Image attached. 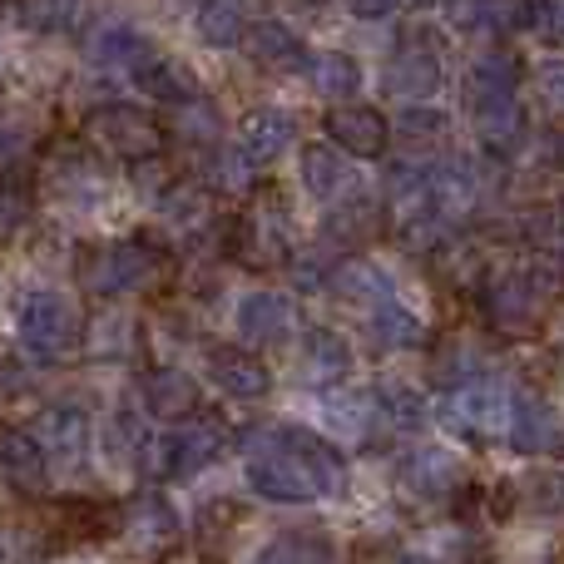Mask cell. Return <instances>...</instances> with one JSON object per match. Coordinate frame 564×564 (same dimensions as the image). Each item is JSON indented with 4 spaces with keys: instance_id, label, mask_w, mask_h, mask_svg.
<instances>
[{
    "instance_id": "6da1fadb",
    "label": "cell",
    "mask_w": 564,
    "mask_h": 564,
    "mask_svg": "<svg viewBox=\"0 0 564 564\" xmlns=\"http://www.w3.org/2000/svg\"><path fill=\"white\" fill-rule=\"evenodd\" d=\"M248 486L278 506H307V500L337 496L347 480V460L332 441H322L307 426H273L263 441H253L243 460Z\"/></svg>"
},
{
    "instance_id": "7a4b0ae2",
    "label": "cell",
    "mask_w": 564,
    "mask_h": 564,
    "mask_svg": "<svg viewBox=\"0 0 564 564\" xmlns=\"http://www.w3.org/2000/svg\"><path fill=\"white\" fill-rule=\"evenodd\" d=\"M85 139L105 159H115V164H149V159H159L164 154V144H169L164 124H159L149 109L124 105V99L89 109L85 115Z\"/></svg>"
},
{
    "instance_id": "3957f363",
    "label": "cell",
    "mask_w": 564,
    "mask_h": 564,
    "mask_svg": "<svg viewBox=\"0 0 564 564\" xmlns=\"http://www.w3.org/2000/svg\"><path fill=\"white\" fill-rule=\"evenodd\" d=\"M224 451H228V436L218 421L188 416V421H174L169 436L149 441L139 466H144V476H154V480H194V476H204Z\"/></svg>"
},
{
    "instance_id": "277c9868",
    "label": "cell",
    "mask_w": 564,
    "mask_h": 564,
    "mask_svg": "<svg viewBox=\"0 0 564 564\" xmlns=\"http://www.w3.org/2000/svg\"><path fill=\"white\" fill-rule=\"evenodd\" d=\"M154 278H159V253L144 243H99L85 248V258L75 263L79 292H89L99 302L134 297V292L154 288Z\"/></svg>"
},
{
    "instance_id": "5b68a950",
    "label": "cell",
    "mask_w": 564,
    "mask_h": 564,
    "mask_svg": "<svg viewBox=\"0 0 564 564\" xmlns=\"http://www.w3.org/2000/svg\"><path fill=\"white\" fill-rule=\"evenodd\" d=\"M15 337H20V347H25L30 361H65L69 351L85 341V322H79V312L69 307L65 292L40 288L20 302Z\"/></svg>"
},
{
    "instance_id": "8992f818",
    "label": "cell",
    "mask_w": 564,
    "mask_h": 564,
    "mask_svg": "<svg viewBox=\"0 0 564 564\" xmlns=\"http://www.w3.org/2000/svg\"><path fill=\"white\" fill-rule=\"evenodd\" d=\"M234 253L243 268H288L297 253V228L282 198H253L234 224Z\"/></svg>"
},
{
    "instance_id": "52a82bcc",
    "label": "cell",
    "mask_w": 564,
    "mask_h": 564,
    "mask_svg": "<svg viewBox=\"0 0 564 564\" xmlns=\"http://www.w3.org/2000/svg\"><path fill=\"white\" fill-rule=\"evenodd\" d=\"M486 312L500 332L510 337H525L545 322L550 312V282L535 273V268H516V273H500L486 288Z\"/></svg>"
},
{
    "instance_id": "ba28073f",
    "label": "cell",
    "mask_w": 564,
    "mask_h": 564,
    "mask_svg": "<svg viewBox=\"0 0 564 564\" xmlns=\"http://www.w3.org/2000/svg\"><path fill=\"white\" fill-rule=\"evenodd\" d=\"M510 406L496 387H480V381H466L460 391H451L446 406H441V421L456 431L460 441L470 446H490V441H506L510 436Z\"/></svg>"
},
{
    "instance_id": "9c48e42d",
    "label": "cell",
    "mask_w": 564,
    "mask_h": 564,
    "mask_svg": "<svg viewBox=\"0 0 564 564\" xmlns=\"http://www.w3.org/2000/svg\"><path fill=\"white\" fill-rule=\"evenodd\" d=\"M0 480H6L15 496L40 500L50 490V451L40 436H30L25 426H10L0 421Z\"/></svg>"
},
{
    "instance_id": "30bf717a",
    "label": "cell",
    "mask_w": 564,
    "mask_h": 564,
    "mask_svg": "<svg viewBox=\"0 0 564 564\" xmlns=\"http://www.w3.org/2000/svg\"><path fill=\"white\" fill-rule=\"evenodd\" d=\"M327 134H332V144H341L351 159H381L387 144L397 139L387 115L371 105H357V99H337V105L327 109Z\"/></svg>"
},
{
    "instance_id": "8fae6325",
    "label": "cell",
    "mask_w": 564,
    "mask_h": 564,
    "mask_svg": "<svg viewBox=\"0 0 564 564\" xmlns=\"http://www.w3.org/2000/svg\"><path fill=\"white\" fill-rule=\"evenodd\" d=\"M204 371L218 391H228L234 401H263L273 391V371L258 351L248 347H214L204 357Z\"/></svg>"
},
{
    "instance_id": "7c38bea8",
    "label": "cell",
    "mask_w": 564,
    "mask_h": 564,
    "mask_svg": "<svg viewBox=\"0 0 564 564\" xmlns=\"http://www.w3.org/2000/svg\"><path fill=\"white\" fill-rule=\"evenodd\" d=\"M317 416L337 446H361V441H371V431H377L381 401H371L367 391H357V387H332V391H322Z\"/></svg>"
},
{
    "instance_id": "4fadbf2b",
    "label": "cell",
    "mask_w": 564,
    "mask_h": 564,
    "mask_svg": "<svg viewBox=\"0 0 564 564\" xmlns=\"http://www.w3.org/2000/svg\"><path fill=\"white\" fill-rule=\"evenodd\" d=\"M134 85L144 89L149 99H159V105H194V99H204V85H198V69L188 65V59L178 55H164V50H149L144 59H139L134 69Z\"/></svg>"
},
{
    "instance_id": "5bb4252c",
    "label": "cell",
    "mask_w": 564,
    "mask_h": 564,
    "mask_svg": "<svg viewBox=\"0 0 564 564\" xmlns=\"http://www.w3.org/2000/svg\"><path fill=\"white\" fill-rule=\"evenodd\" d=\"M119 530L159 555V550H169L178 535H184V520H178V510L169 506L164 490H139V496L124 506V516H119Z\"/></svg>"
},
{
    "instance_id": "9a60e30c",
    "label": "cell",
    "mask_w": 564,
    "mask_h": 564,
    "mask_svg": "<svg viewBox=\"0 0 564 564\" xmlns=\"http://www.w3.org/2000/svg\"><path fill=\"white\" fill-rule=\"evenodd\" d=\"M234 327H238V337H243L248 347H278V341H288V332H292L288 292H273V288L248 292V297L238 302V312H234Z\"/></svg>"
},
{
    "instance_id": "2e32d148",
    "label": "cell",
    "mask_w": 564,
    "mask_h": 564,
    "mask_svg": "<svg viewBox=\"0 0 564 564\" xmlns=\"http://www.w3.org/2000/svg\"><path fill=\"white\" fill-rule=\"evenodd\" d=\"M40 441H45L50 460L59 466H85L89 456V411L75 401H50L40 411Z\"/></svg>"
},
{
    "instance_id": "e0dca14e",
    "label": "cell",
    "mask_w": 564,
    "mask_h": 564,
    "mask_svg": "<svg viewBox=\"0 0 564 564\" xmlns=\"http://www.w3.org/2000/svg\"><path fill=\"white\" fill-rule=\"evenodd\" d=\"M292 139H297V119H292L288 109H278V105L248 109L243 124H238V144L253 154L258 169H273L278 159L292 149Z\"/></svg>"
},
{
    "instance_id": "ac0fdd59",
    "label": "cell",
    "mask_w": 564,
    "mask_h": 564,
    "mask_svg": "<svg viewBox=\"0 0 564 564\" xmlns=\"http://www.w3.org/2000/svg\"><path fill=\"white\" fill-rule=\"evenodd\" d=\"M387 85H391V95L431 99L441 89V55L421 35L401 40V50L391 55V65H387Z\"/></svg>"
},
{
    "instance_id": "d6986e66",
    "label": "cell",
    "mask_w": 564,
    "mask_h": 564,
    "mask_svg": "<svg viewBox=\"0 0 564 564\" xmlns=\"http://www.w3.org/2000/svg\"><path fill=\"white\" fill-rule=\"evenodd\" d=\"M470 119H476L486 149H496V154H506V149L520 144L516 89H480V85H470Z\"/></svg>"
},
{
    "instance_id": "ffe728a7",
    "label": "cell",
    "mask_w": 564,
    "mask_h": 564,
    "mask_svg": "<svg viewBox=\"0 0 564 564\" xmlns=\"http://www.w3.org/2000/svg\"><path fill=\"white\" fill-rule=\"evenodd\" d=\"M401 490H411L416 500H446L460 490V466L451 451L421 446L401 460Z\"/></svg>"
},
{
    "instance_id": "44dd1931",
    "label": "cell",
    "mask_w": 564,
    "mask_h": 564,
    "mask_svg": "<svg viewBox=\"0 0 564 564\" xmlns=\"http://www.w3.org/2000/svg\"><path fill=\"white\" fill-rule=\"evenodd\" d=\"M347 149L341 144H307L302 149V188H307L312 198H322V204H337L341 194H351V184H357V174H351L347 164Z\"/></svg>"
},
{
    "instance_id": "7402d4cb",
    "label": "cell",
    "mask_w": 564,
    "mask_h": 564,
    "mask_svg": "<svg viewBox=\"0 0 564 564\" xmlns=\"http://www.w3.org/2000/svg\"><path fill=\"white\" fill-rule=\"evenodd\" d=\"M248 59L258 69H273V75H292V69H307V45L297 40V30L282 25V20H258L248 30Z\"/></svg>"
},
{
    "instance_id": "603a6c76",
    "label": "cell",
    "mask_w": 564,
    "mask_h": 564,
    "mask_svg": "<svg viewBox=\"0 0 564 564\" xmlns=\"http://www.w3.org/2000/svg\"><path fill=\"white\" fill-rule=\"evenodd\" d=\"M144 411L154 421H188L198 416V381L178 367H154L144 377Z\"/></svg>"
},
{
    "instance_id": "cb8c5ba5",
    "label": "cell",
    "mask_w": 564,
    "mask_h": 564,
    "mask_svg": "<svg viewBox=\"0 0 564 564\" xmlns=\"http://www.w3.org/2000/svg\"><path fill=\"white\" fill-rule=\"evenodd\" d=\"M347 371H351L347 337L332 327H307V337H302V381L332 387V381H347Z\"/></svg>"
},
{
    "instance_id": "d4e9b609",
    "label": "cell",
    "mask_w": 564,
    "mask_h": 564,
    "mask_svg": "<svg viewBox=\"0 0 564 564\" xmlns=\"http://www.w3.org/2000/svg\"><path fill=\"white\" fill-rule=\"evenodd\" d=\"M139 341H144V332H139V322L129 317V312H99V317L85 327V351L95 361H109V367L134 361Z\"/></svg>"
},
{
    "instance_id": "484cf974",
    "label": "cell",
    "mask_w": 564,
    "mask_h": 564,
    "mask_svg": "<svg viewBox=\"0 0 564 564\" xmlns=\"http://www.w3.org/2000/svg\"><path fill=\"white\" fill-rule=\"evenodd\" d=\"M367 332L381 351H416L426 347V327L411 307H401L397 297H381L367 307Z\"/></svg>"
},
{
    "instance_id": "4316f807",
    "label": "cell",
    "mask_w": 564,
    "mask_h": 564,
    "mask_svg": "<svg viewBox=\"0 0 564 564\" xmlns=\"http://www.w3.org/2000/svg\"><path fill=\"white\" fill-rule=\"evenodd\" d=\"M510 446L525 451V456H555L560 451L555 411L535 397H516V406H510Z\"/></svg>"
},
{
    "instance_id": "83f0119b",
    "label": "cell",
    "mask_w": 564,
    "mask_h": 564,
    "mask_svg": "<svg viewBox=\"0 0 564 564\" xmlns=\"http://www.w3.org/2000/svg\"><path fill=\"white\" fill-rule=\"evenodd\" d=\"M194 30H198V40L214 45V50L243 45L248 30H253V20H248V0H198Z\"/></svg>"
},
{
    "instance_id": "f1b7e54d",
    "label": "cell",
    "mask_w": 564,
    "mask_h": 564,
    "mask_svg": "<svg viewBox=\"0 0 564 564\" xmlns=\"http://www.w3.org/2000/svg\"><path fill=\"white\" fill-rule=\"evenodd\" d=\"M451 15L466 30H496V35L535 25V6L530 0H451Z\"/></svg>"
},
{
    "instance_id": "f546056e",
    "label": "cell",
    "mask_w": 564,
    "mask_h": 564,
    "mask_svg": "<svg viewBox=\"0 0 564 564\" xmlns=\"http://www.w3.org/2000/svg\"><path fill=\"white\" fill-rule=\"evenodd\" d=\"M208 214H214V198H208V184H198V178H178L159 194V224L164 228L194 234V228L208 224Z\"/></svg>"
},
{
    "instance_id": "4dcf8cb0",
    "label": "cell",
    "mask_w": 564,
    "mask_h": 564,
    "mask_svg": "<svg viewBox=\"0 0 564 564\" xmlns=\"http://www.w3.org/2000/svg\"><path fill=\"white\" fill-rule=\"evenodd\" d=\"M40 134H35V115L30 109H6L0 115V178H20L35 154Z\"/></svg>"
},
{
    "instance_id": "1f68e13d",
    "label": "cell",
    "mask_w": 564,
    "mask_h": 564,
    "mask_svg": "<svg viewBox=\"0 0 564 564\" xmlns=\"http://www.w3.org/2000/svg\"><path fill=\"white\" fill-rule=\"evenodd\" d=\"M377 228H381V218L367 198H351V204L337 198L332 214L322 218V234H327V243H337V248H361L367 238H377Z\"/></svg>"
},
{
    "instance_id": "d6a6232c",
    "label": "cell",
    "mask_w": 564,
    "mask_h": 564,
    "mask_svg": "<svg viewBox=\"0 0 564 564\" xmlns=\"http://www.w3.org/2000/svg\"><path fill=\"white\" fill-rule=\"evenodd\" d=\"M149 50H154V45H149V40L139 35L134 25H124V20L105 25L95 40H89V59H95L99 69H105V65H115V69H134L139 59L149 55Z\"/></svg>"
},
{
    "instance_id": "836d02e7",
    "label": "cell",
    "mask_w": 564,
    "mask_h": 564,
    "mask_svg": "<svg viewBox=\"0 0 564 564\" xmlns=\"http://www.w3.org/2000/svg\"><path fill=\"white\" fill-rule=\"evenodd\" d=\"M391 134L401 139V149H411V154H431V149L441 144V134H446V115L441 109H431V99H411V109H401L397 124H391Z\"/></svg>"
},
{
    "instance_id": "e575fe53",
    "label": "cell",
    "mask_w": 564,
    "mask_h": 564,
    "mask_svg": "<svg viewBox=\"0 0 564 564\" xmlns=\"http://www.w3.org/2000/svg\"><path fill=\"white\" fill-rule=\"evenodd\" d=\"M50 188H55V198L69 204V208H99L105 204V178H99L85 159H65V164L50 174Z\"/></svg>"
},
{
    "instance_id": "d590c367",
    "label": "cell",
    "mask_w": 564,
    "mask_h": 564,
    "mask_svg": "<svg viewBox=\"0 0 564 564\" xmlns=\"http://www.w3.org/2000/svg\"><path fill=\"white\" fill-rule=\"evenodd\" d=\"M312 85L327 99H351L361 89V65L347 50H322V55L312 59Z\"/></svg>"
},
{
    "instance_id": "8d00e7d4",
    "label": "cell",
    "mask_w": 564,
    "mask_h": 564,
    "mask_svg": "<svg viewBox=\"0 0 564 564\" xmlns=\"http://www.w3.org/2000/svg\"><path fill=\"white\" fill-rule=\"evenodd\" d=\"M327 292H337L341 302H357V307H371V302L391 297L387 278H381L371 263H357V258H351V263H341V268H332Z\"/></svg>"
},
{
    "instance_id": "74e56055",
    "label": "cell",
    "mask_w": 564,
    "mask_h": 564,
    "mask_svg": "<svg viewBox=\"0 0 564 564\" xmlns=\"http://www.w3.org/2000/svg\"><path fill=\"white\" fill-rule=\"evenodd\" d=\"M253 154H248L243 144L238 149H228V144H218L214 154H208V164H204V174H208V188H218V194H248L253 188Z\"/></svg>"
},
{
    "instance_id": "f35d334b",
    "label": "cell",
    "mask_w": 564,
    "mask_h": 564,
    "mask_svg": "<svg viewBox=\"0 0 564 564\" xmlns=\"http://www.w3.org/2000/svg\"><path fill=\"white\" fill-rule=\"evenodd\" d=\"M144 416H149V411H134V406H129V401H119V411H109V426H105V451H109V456H115V460L144 456V446H149Z\"/></svg>"
},
{
    "instance_id": "ab89813d",
    "label": "cell",
    "mask_w": 564,
    "mask_h": 564,
    "mask_svg": "<svg viewBox=\"0 0 564 564\" xmlns=\"http://www.w3.org/2000/svg\"><path fill=\"white\" fill-rule=\"evenodd\" d=\"M377 401H381V416H387L391 426H401V431L426 426V397H421L416 387H406V381H387Z\"/></svg>"
},
{
    "instance_id": "60d3db41",
    "label": "cell",
    "mask_w": 564,
    "mask_h": 564,
    "mask_svg": "<svg viewBox=\"0 0 564 564\" xmlns=\"http://www.w3.org/2000/svg\"><path fill=\"white\" fill-rule=\"evenodd\" d=\"M15 20L25 30H40V35L69 30L75 25V0H15Z\"/></svg>"
},
{
    "instance_id": "b9f144b4",
    "label": "cell",
    "mask_w": 564,
    "mask_h": 564,
    "mask_svg": "<svg viewBox=\"0 0 564 564\" xmlns=\"http://www.w3.org/2000/svg\"><path fill=\"white\" fill-rule=\"evenodd\" d=\"M258 560H332V545L322 535H307V530H282L258 550Z\"/></svg>"
},
{
    "instance_id": "7bdbcfd3",
    "label": "cell",
    "mask_w": 564,
    "mask_h": 564,
    "mask_svg": "<svg viewBox=\"0 0 564 564\" xmlns=\"http://www.w3.org/2000/svg\"><path fill=\"white\" fill-rule=\"evenodd\" d=\"M25 214H30V204H25L20 178H0V238L20 234V228H25Z\"/></svg>"
},
{
    "instance_id": "ee69618b",
    "label": "cell",
    "mask_w": 564,
    "mask_h": 564,
    "mask_svg": "<svg viewBox=\"0 0 564 564\" xmlns=\"http://www.w3.org/2000/svg\"><path fill=\"white\" fill-rule=\"evenodd\" d=\"M25 391H30V371L20 367V361L0 357V406H6V401H15V397H25Z\"/></svg>"
},
{
    "instance_id": "f6af8a7d",
    "label": "cell",
    "mask_w": 564,
    "mask_h": 564,
    "mask_svg": "<svg viewBox=\"0 0 564 564\" xmlns=\"http://www.w3.org/2000/svg\"><path fill=\"white\" fill-rule=\"evenodd\" d=\"M288 268H292V282H297V288H307V292H322L332 282V273L317 263V258H292Z\"/></svg>"
},
{
    "instance_id": "bcb514c9",
    "label": "cell",
    "mask_w": 564,
    "mask_h": 564,
    "mask_svg": "<svg viewBox=\"0 0 564 564\" xmlns=\"http://www.w3.org/2000/svg\"><path fill=\"white\" fill-rule=\"evenodd\" d=\"M347 10L357 20H367V25H377V20H397L401 0H347Z\"/></svg>"
},
{
    "instance_id": "7dc6e473",
    "label": "cell",
    "mask_w": 564,
    "mask_h": 564,
    "mask_svg": "<svg viewBox=\"0 0 564 564\" xmlns=\"http://www.w3.org/2000/svg\"><path fill=\"white\" fill-rule=\"evenodd\" d=\"M540 95H545L550 109H564V59L540 69Z\"/></svg>"
},
{
    "instance_id": "c3c4849f",
    "label": "cell",
    "mask_w": 564,
    "mask_h": 564,
    "mask_svg": "<svg viewBox=\"0 0 564 564\" xmlns=\"http://www.w3.org/2000/svg\"><path fill=\"white\" fill-rule=\"evenodd\" d=\"M535 25L545 30V40L564 45V0H545V6L535 10Z\"/></svg>"
},
{
    "instance_id": "681fc988",
    "label": "cell",
    "mask_w": 564,
    "mask_h": 564,
    "mask_svg": "<svg viewBox=\"0 0 564 564\" xmlns=\"http://www.w3.org/2000/svg\"><path fill=\"white\" fill-rule=\"evenodd\" d=\"M530 500H535V506H560L564 500V476H535L530 480Z\"/></svg>"
},
{
    "instance_id": "f907efd6",
    "label": "cell",
    "mask_w": 564,
    "mask_h": 564,
    "mask_svg": "<svg viewBox=\"0 0 564 564\" xmlns=\"http://www.w3.org/2000/svg\"><path fill=\"white\" fill-rule=\"evenodd\" d=\"M416 6H436V0H416Z\"/></svg>"
}]
</instances>
